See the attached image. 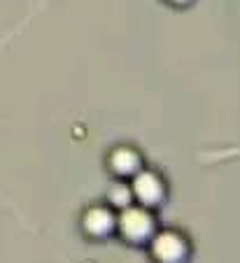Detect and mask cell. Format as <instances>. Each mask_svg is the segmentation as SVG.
<instances>
[{"mask_svg":"<svg viewBox=\"0 0 240 263\" xmlns=\"http://www.w3.org/2000/svg\"><path fill=\"white\" fill-rule=\"evenodd\" d=\"M124 233H126V238L133 240V242L145 240L147 235L152 233L150 214L142 212V210H131V212L126 214V219H124Z\"/></svg>","mask_w":240,"mask_h":263,"instance_id":"2","label":"cell"},{"mask_svg":"<svg viewBox=\"0 0 240 263\" xmlns=\"http://www.w3.org/2000/svg\"><path fill=\"white\" fill-rule=\"evenodd\" d=\"M154 186H159V179L152 177V175H142L135 184V194L140 196V200L145 203H159L161 200V189L154 191Z\"/></svg>","mask_w":240,"mask_h":263,"instance_id":"3","label":"cell"},{"mask_svg":"<svg viewBox=\"0 0 240 263\" xmlns=\"http://www.w3.org/2000/svg\"><path fill=\"white\" fill-rule=\"evenodd\" d=\"M184 254H187L184 242L175 233H165L163 238L156 240L154 256L159 258V263H182Z\"/></svg>","mask_w":240,"mask_h":263,"instance_id":"1","label":"cell"}]
</instances>
